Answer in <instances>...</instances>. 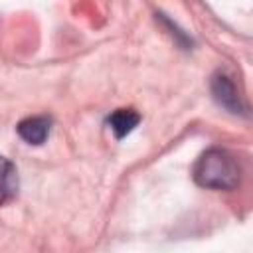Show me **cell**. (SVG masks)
Here are the masks:
<instances>
[{"mask_svg": "<svg viewBox=\"0 0 253 253\" xmlns=\"http://www.w3.org/2000/svg\"><path fill=\"white\" fill-rule=\"evenodd\" d=\"M194 182L208 190H235L241 182V168L231 152L211 146L200 154L192 168Z\"/></svg>", "mask_w": 253, "mask_h": 253, "instance_id": "obj_1", "label": "cell"}, {"mask_svg": "<svg viewBox=\"0 0 253 253\" xmlns=\"http://www.w3.org/2000/svg\"><path fill=\"white\" fill-rule=\"evenodd\" d=\"M210 91H211V97L213 101L225 109L227 113L231 115H239V117H247L249 111H247V103L243 101L235 81L225 73V71H215L210 79Z\"/></svg>", "mask_w": 253, "mask_h": 253, "instance_id": "obj_2", "label": "cell"}, {"mask_svg": "<svg viewBox=\"0 0 253 253\" xmlns=\"http://www.w3.org/2000/svg\"><path fill=\"white\" fill-rule=\"evenodd\" d=\"M49 130H51V119L45 117V115H34V117H26L18 123L16 126V132L18 136L28 142V144H34V146H40L47 140L49 136Z\"/></svg>", "mask_w": 253, "mask_h": 253, "instance_id": "obj_3", "label": "cell"}, {"mask_svg": "<svg viewBox=\"0 0 253 253\" xmlns=\"http://www.w3.org/2000/svg\"><path fill=\"white\" fill-rule=\"evenodd\" d=\"M18 188L20 180L14 162L0 154V206L10 204L18 196Z\"/></svg>", "mask_w": 253, "mask_h": 253, "instance_id": "obj_4", "label": "cell"}, {"mask_svg": "<svg viewBox=\"0 0 253 253\" xmlns=\"http://www.w3.org/2000/svg\"><path fill=\"white\" fill-rule=\"evenodd\" d=\"M138 123H140V115L134 109H117L107 119V125L113 130L115 138H125L128 132L134 130Z\"/></svg>", "mask_w": 253, "mask_h": 253, "instance_id": "obj_5", "label": "cell"}, {"mask_svg": "<svg viewBox=\"0 0 253 253\" xmlns=\"http://www.w3.org/2000/svg\"><path fill=\"white\" fill-rule=\"evenodd\" d=\"M156 20H158V22H160V24H162L166 30H170L168 34L174 38V42H176V43H178L182 49H192V45H194L192 38H190L186 32H182V30H180V28H178V26H176V24H174L170 18H166L164 14H160V12H158V14H156Z\"/></svg>", "mask_w": 253, "mask_h": 253, "instance_id": "obj_6", "label": "cell"}]
</instances>
